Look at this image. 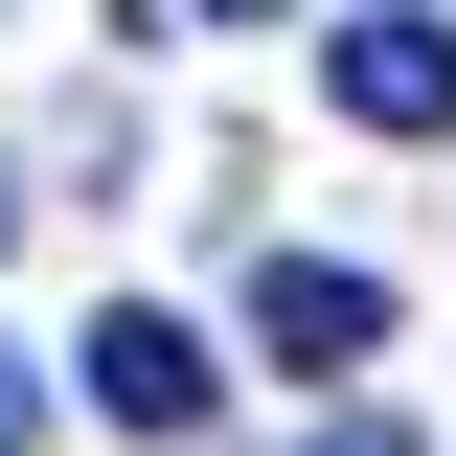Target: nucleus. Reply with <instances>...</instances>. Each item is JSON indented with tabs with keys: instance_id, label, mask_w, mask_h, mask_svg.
I'll list each match as a JSON object with an SVG mask.
<instances>
[{
	"instance_id": "obj_1",
	"label": "nucleus",
	"mask_w": 456,
	"mask_h": 456,
	"mask_svg": "<svg viewBox=\"0 0 456 456\" xmlns=\"http://www.w3.org/2000/svg\"><path fill=\"white\" fill-rule=\"evenodd\" d=\"M320 92L365 114V137H456V23L434 0H365V23L320 46Z\"/></svg>"
},
{
	"instance_id": "obj_2",
	"label": "nucleus",
	"mask_w": 456,
	"mask_h": 456,
	"mask_svg": "<svg viewBox=\"0 0 456 456\" xmlns=\"http://www.w3.org/2000/svg\"><path fill=\"white\" fill-rule=\"evenodd\" d=\"M69 388H92V411H114V434H206V342H183V320H160V297H114V320H92V342H69Z\"/></svg>"
},
{
	"instance_id": "obj_3",
	"label": "nucleus",
	"mask_w": 456,
	"mask_h": 456,
	"mask_svg": "<svg viewBox=\"0 0 456 456\" xmlns=\"http://www.w3.org/2000/svg\"><path fill=\"white\" fill-rule=\"evenodd\" d=\"M251 342H274V365H365V342H388V274H342V251H251Z\"/></svg>"
},
{
	"instance_id": "obj_4",
	"label": "nucleus",
	"mask_w": 456,
	"mask_h": 456,
	"mask_svg": "<svg viewBox=\"0 0 456 456\" xmlns=\"http://www.w3.org/2000/svg\"><path fill=\"white\" fill-rule=\"evenodd\" d=\"M0 456H46V365H23V342H0Z\"/></svg>"
},
{
	"instance_id": "obj_5",
	"label": "nucleus",
	"mask_w": 456,
	"mask_h": 456,
	"mask_svg": "<svg viewBox=\"0 0 456 456\" xmlns=\"http://www.w3.org/2000/svg\"><path fill=\"white\" fill-rule=\"evenodd\" d=\"M297 456H411V434H388V411H320V434H297Z\"/></svg>"
},
{
	"instance_id": "obj_6",
	"label": "nucleus",
	"mask_w": 456,
	"mask_h": 456,
	"mask_svg": "<svg viewBox=\"0 0 456 456\" xmlns=\"http://www.w3.org/2000/svg\"><path fill=\"white\" fill-rule=\"evenodd\" d=\"M0 228H23V160H0Z\"/></svg>"
}]
</instances>
